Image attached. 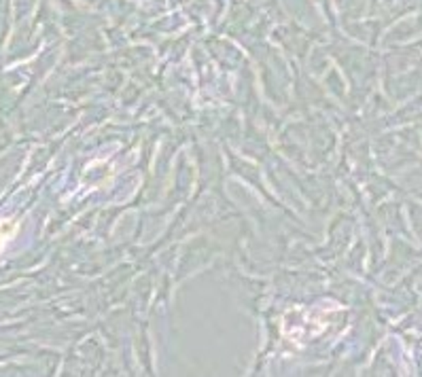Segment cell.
Wrapping results in <instances>:
<instances>
[{
    "label": "cell",
    "instance_id": "obj_1",
    "mask_svg": "<svg viewBox=\"0 0 422 377\" xmlns=\"http://www.w3.org/2000/svg\"><path fill=\"white\" fill-rule=\"evenodd\" d=\"M15 234V225L13 223H3L0 225V248L5 246V242Z\"/></svg>",
    "mask_w": 422,
    "mask_h": 377
}]
</instances>
